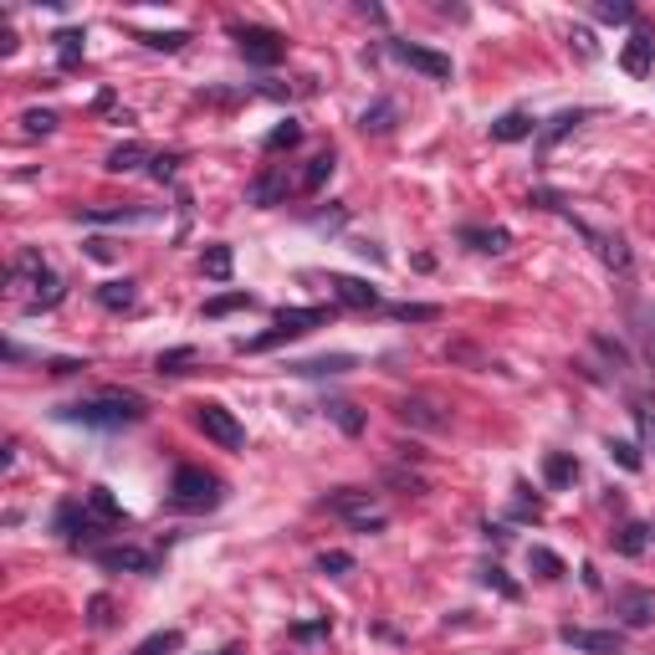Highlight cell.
Here are the masks:
<instances>
[{
	"mask_svg": "<svg viewBox=\"0 0 655 655\" xmlns=\"http://www.w3.org/2000/svg\"><path fill=\"white\" fill-rule=\"evenodd\" d=\"M389 52H395L405 67H415V72H425L430 82H451V57H441V52H430V47H415V41H389Z\"/></svg>",
	"mask_w": 655,
	"mask_h": 655,
	"instance_id": "9",
	"label": "cell"
},
{
	"mask_svg": "<svg viewBox=\"0 0 655 655\" xmlns=\"http://www.w3.org/2000/svg\"><path fill=\"white\" fill-rule=\"evenodd\" d=\"M609 456H620L625 471H640V451H635L630 441H609Z\"/></svg>",
	"mask_w": 655,
	"mask_h": 655,
	"instance_id": "41",
	"label": "cell"
},
{
	"mask_svg": "<svg viewBox=\"0 0 655 655\" xmlns=\"http://www.w3.org/2000/svg\"><path fill=\"white\" fill-rule=\"evenodd\" d=\"M282 195H287V174H282V169H267V174L251 185V200H256V205H277Z\"/></svg>",
	"mask_w": 655,
	"mask_h": 655,
	"instance_id": "20",
	"label": "cell"
},
{
	"mask_svg": "<svg viewBox=\"0 0 655 655\" xmlns=\"http://www.w3.org/2000/svg\"><path fill=\"white\" fill-rule=\"evenodd\" d=\"M180 645H185V635H180V630H159V635H149L144 645H134L128 655H174Z\"/></svg>",
	"mask_w": 655,
	"mask_h": 655,
	"instance_id": "23",
	"label": "cell"
},
{
	"mask_svg": "<svg viewBox=\"0 0 655 655\" xmlns=\"http://www.w3.org/2000/svg\"><path fill=\"white\" fill-rule=\"evenodd\" d=\"M236 308H256V297H251V292H226V297H210L200 313H205V318H226V313H236Z\"/></svg>",
	"mask_w": 655,
	"mask_h": 655,
	"instance_id": "24",
	"label": "cell"
},
{
	"mask_svg": "<svg viewBox=\"0 0 655 655\" xmlns=\"http://www.w3.org/2000/svg\"><path fill=\"white\" fill-rule=\"evenodd\" d=\"M62 420L87 425V430H123V425H139V420H144V400H139V395H98V400H77V405H62Z\"/></svg>",
	"mask_w": 655,
	"mask_h": 655,
	"instance_id": "1",
	"label": "cell"
},
{
	"mask_svg": "<svg viewBox=\"0 0 655 655\" xmlns=\"http://www.w3.org/2000/svg\"><path fill=\"white\" fill-rule=\"evenodd\" d=\"M292 635H297V640H318V635H328V620H323V625H297Z\"/></svg>",
	"mask_w": 655,
	"mask_h": 655,
	"instance_id": "47",
	"label": "cell"
},
{
	"mask_svg": "<svg viewBox=\"0 0 655 655\" xmlns=\"http://www.w3.org/2000/svg\"><path fill=\"white\" fill-rule=\"evenodd\" d=\"M328 287L338 292L343 308H379V292L369 282H359V277H328Z\"/></svg>",
	"mask_w": 655,
	"mask_h": 655,
	"instance_id": "14",
	"label": "cell"
},
{
	"mask_svg": "<svg viewBox=\"0 0 655 655\" xmlns=\"http://www.w3.org/2000/svg\"><path fill=\"white\" fill-rule=\"evenodd\" d=\"M650 538H655V528H650V522H625V528H620V538H615V548H620L625 558H640V553L650 548Z\"/></svg>",
	"mask_w": 655,
	"mask_h": 655,
	"instance_id": "17",
	"label": "cell"
},
{
	"mask_svg": "<svg viewBox=\"0 0 655 655\" xmlns=\"http://www.w3.org/2000/svg\"><path fill=\"white\" fill-rule=\"evenodd\" d=\"M144 159H149L144 144H118V149H108V169H118V174H123V169H139Z\"/></svg>",
	"mask_w": 655,
	"mask_h": 655,
	"instance_id": "27",
	"label": "cell"
},
{
	"mask_svg": "<svg viewBox=\"0 0 655 655\" xmlns=\"http://www.w3.org/2000/svg\"><path fill=\"white\" fill-rule=\"evenodd\" d=\"M318 569H323V574H348V569H354V553H323Z\"/></svg>",
	"mask_w": 655,
	"mask_h": 655,
	"instance_id": "39",
	"label": "cell"
},
{
	"mask_svg": "<svg viewBox=\"0 0 655 655\" xmlns=\"http://www.w3.org/2000/svg\"><path fill=\"white\" fill-rule=\"evenodd\" d=\"M395 318H410V323H425V318H435V308H420V302H400V308H389Z\"/></svg>",
	"mask_w": 655,
	"mask_h": 655,
	"instance_id": "42",
	"label": "cell"
},
{
	"mask_svg": "<svg viewBox=\"0 0 655 655\" xmlns=\"http://www.w3.org/2000/svg\"><path fill=\"white\" fill-rule=\"evenodd\" d=\"M594 348H599V354H604L609 364H615V369H630V354H625V343H620V338H609V333H594Z\"/></svg>",
	"mask_w": 655,
	"mask_h": 655,
	"instance_id": "32",
	"label": "cell"
},
{
	"mask_svg": "<svg viewBox=\"0 0 655 655\" xmlns=\"http://www.w3.org/2000/svg\"><path fill=\"white\" fill-rule=\"evenodd\" d=\"M21 123H26V134H52V128H57V113H47V108L36 113V108H31Z\"/></svg>",
	"mask_w": 655,
	"mask_h": 655,
	"instance_id": "38",
	"label": "cell"
},
{
	"mask_svg": "<svg viewBox=\"0 0 655 655\" xmlns=\"http://www.w3.org/2000/svg\"><path fill=\"white\" fill-rule=\"evenodd\" d=\"M200 267H205V277H215V282H226V277H231V246H205V256H200Z\"/></svg>",
	"mask_w": 655,
	"mask_h": 655,
	"instance_id": "25",
	"label": "cell"
},
{
	"mask_svg": "<svg viewBox=\"0 0 655 655\" xmlns=\"http://www.w3.org/2000/svg\"><path fill=\"white\" fill-rule=\"evenodd\" d=\"M620 67L630 72V77H650V67H655V36L650 31H635L625 47H620Z\"/></svg>",
	"mask_w": 655,
	"mask_h": 655,
	"instance_id": "11",
	"label": "cell"
},
{
	"mask_svg": "<svg viewBox=\"0 0 655 655\" xmlns=\"http://www.w3.org/2000/svg\"><path fill=\"white\" fill-rule=\"evenodd\" d=\"M236 47H241V57L251 67H277L287 57V41L277 31H267V26H241L236 31Z\"/></svg>",
	"mask_w": 655,
	"mask_h": 655,
	"instance_id": "6",
	"label": "cell"
},
{
	"mask_svg": "<svg viewBox=\"0 0 655 655\" xmlns=\"http://www.w3.org/2000/svg\"><path fill=\"white\" fill-rule=\"evenodd\" d=\"M82 507L93 512L98 522H123V507L113 502V492L108 487H87V497H82Z\"/></svg>",
	"mask_w": 655,
	"mask_h": 655,
	"instance_id": "19",
	"label": "cell"
},
{
	"mask_svg": "<svg viewBox=\"0 0 655 655\" xmlns=\"http://www.w3.org/2000/svg\"><path fill=\"white\" fill-rule=\"evenodd\" d=\"M98 302H103L108 313H128V308L139 302V292H134V282H103V287H98Z\"/></svg>",
	"mask_w": 655,
	"mask_h": 655,
	"instance_id": "18",
	"label": "cell"
},
{
	"mask_svg": "<svg viewBox=\"0 0 655 655\" xmlns=\"http://www.w3.org/2000/svg\"><path fill=\"white\" fill-rule=\"evenodd\" d=\"M195 425L205 430V441H215L221 451H241V446H246V425H241L221 400H200V405H195Z\"/></svg>",
	"mask_w": 655,
	"mask_h": 655,
	"instance_id": "5",
	"label": "cell"
},
{
	"mask_svg": "<svg viewBox=\"0 0 655 655\" xmlns=\"http://www.w3.org/2000/svg\"><path fill=\"white\" fill-rule=\"evenodd\" d=\"M57 57H62V67H77V57H82V31H57Z\"/></svg>",
	"mask_w": 655,
	"mask_h": 655,
	"instance_id": "34",
	"label": "cell"
},
{
	"mask_svg": "<svg viewBox=\"0 0 655 655\" xmlns=\"http://www.w3.org/2000/svg\"><path fill=\"white\" fill-rule=\"evenodd\" d=\"M98 563H103V569H113V574H154V558L144 548H103Z\"/></svg>",
	"mask_w": 655,
	"mask_h": 655,
	"instance_id": "12",
	"label": "cell"
},
{
	"mask_svg": "<svg viewBox=\"0 0 655 655\" xmlns=\"http://www.w3.org/2000/svg\"><path fill=\"white\" fill-rule=\"evenodd\" d=\"M333 169H338V159H333V149H323V154H313L308 159V169H302V190L308 195H318L328 180H333Z\"/></svg>",
	"mask_w": 655,
	"mask_h": 655,
	"instance_id": "16",
	"label": "cell"
},
{
	"mask_svg": "<svg viewBox=\"0 0 655 655\" xmlns=\"http://www.w3.org/2000/svg\"><path fill=\"white\" fill-rule=\"evenodd\" d=\"M569 221H574V215H569ZM574 231H579V236H589V241L599 246V256H604L615 272H630V246H625L620 236H599V231H594V226H584V221H574Z\"/></svg>",
	"mask_w": 655,
	"mask_h": 655,
	"instance_id": "13",
	"label": "cell"
},
{
	"mask_svg": "<svg viewBox=\"0 0 655 655\" xmlns=\"http://www.w3.org/2000/svg\"><path fill=\"white\" fill-rule=\"evenodd\" d=\"M323 507H328L333 517H343L354 533H379V528H384V507H379V497L364 492V487H338V492H328Z\"/></svg>",
	"mask_w": 655,
	"mask_h": 655,
	"instance_id": "2",
	"label": "cell"
},
{
	"mask_svg": "<svg viewBox=\"0 0 655 655\" xmlns=\"http://www.w3.org/2000/svg\"><path fill=\"white\" fill-rule=\"evenodd\" d=\"M297 139H302V123H292V118H287V123H277V128H272V134H267V144H261V149H267V154H277V149H292Z\"/></svg>",
	"mask_w": 655,
	"mask_h": 655,
	"instance_id": "29",
	"label": "cell"
},
{
	"mask_svg": "<svg viewBox=\"0 0 655 655\" xmlns=\"http://www.w3.org/2000/svg\"><path fill=\"white\" fill-rule=\"evenodd\" d=\"M635 333H640V348H645V364L655 369V313L650 308H635Z\"/></svg>",
	"mask_w": 655,
	"mask_h": 655,
	"instance_id": "28",
	"label": "cell"
},
{
	"mask_svg": "<svg viewBox=\"0 0 655 655\" xmlns=\"http://www.w3.org/2000/svg\"><path fill=\"white\" fill-rule=\"evenodd\" d=\"M558 640L569 650H584V655H620L625 650V635L620 630H584V625H563Z\"/></svg>",
	"mask_w": 655,
	"mask_h": 655,
	"instance_id": "8",
	"label": "cell"
},
{
	"mask_svg": "<svg viewBox=\"0 0 655 655\" xmlns=\"http://www.w3.org/2000/svg\"><path fill=\"white\" fill-rule=\"evenodd\" d=\"M615 615H620L625 630L655 625V589H620V594H615Z\"/></svg>",
	"mask_w": 655,
	"mask_h": 655,
	"instance_id": "10",
	"label": "cell"
},
{
	"mask_svg": "<svg viewBox=\"0 0 655 655\" xmlns=\"http://www.w3.org/2000/svg\"><path fill=\"white\" fill-rule=\"evenodd\" d=\"M528 563L543 574V579H563V558L558 553H548V548H528Z\"/></svg>",
	"mask_w": 655,
	"mask_h": 655,
	"instance_id": "31",
	"label": "cell"
},
{
	"mask_svg": "<svg viewBox=\"0 0 655 655\" xmlns=\"http://www.w3.org/2000/svg\"><path fill=\"white\" fill-rule=\"evenodd\" d=\"M548 482H553V487L579 482V461H574V456H563V451H553V456H548Z\"/></svg>",
	"mask_w": 655,
	"mask_h": 655,
	"instance_id": "26",
	"label": "cell"
},
{
	"mask_svg": "<svg viewBox=\"0 0 655 655\" xmlns=\"http://www.w3.org/2000/svg\"><path fill=\"white\" fill-rule=\"evenodd\" d=\"M169 492H174V507H185V512H210V507H221V482H215L210 471H200V466H180L174 471V482H169Z\"/></svg>",
	"mask_w": 655,
	"mask_h": 655,
	"instance_id": "4",
	"label": "cell"
},
{
	"mask_svg": "<svg viewBox=\"0 0 655 655\" xmlns=\"http://www.w3.org/2000/svg\"><path fill=\"white\" fill-rule=\"evenodd\" d=\"M533 128H538V123H533L528 113H502V118L492 123V139H497V144H517V139H533Z\"/></svg>",
	"mask_w": 655,
	"mask_h": 655,
	"instance_id": "15",
	"label": "cell"
},
{
	"mask_svg": "<svg viewBox=\"0 0 655 655\" xmlns=\"http://www.w3.org/2000/svg\"><path fill=\"white\" fill-rule=\"evenodd\" d=\"M154 180H169V174H174V154H154Z\"/></svg>",
	"mask_w": 655,
	"mask_h": 655,
	"instance_id": "44",
	"label": "cell"
},
{
	"mask_svg": "<svg viewBox=\"0 0 655 655\" xmlns=\"http://www.w3.org/2000/svg\"><path fill=\"white\" fill-rule=\"evenodd\" d=\"M389 128H395V103H374L364 113V134H389Z\"/></svg>",
	"mask_w": 655,
	"mask_h": 655,
	"instance_id": "30",
	"label": "cell"
},
{
	"mask_svg": "<svg viewBox=\"0 0 655 655\" xmlns=\"http://www.w3.org/2000/svg\"><path fill=\"white\" fill-rule=\"evenodd\" d=\"M328 318H333L328 308H282L267 333L251 338V343H241V354H267V348H277V343H287V338H297V333H313V328L328 323Z\"/></svg>",
	"mask_w": 655,
	"mask_h": 655,
	"instance_id": "3",
	"label": "cell"
},
{
	"mask_svg": "<svg viewBox=\"0 0 655 655\" xmlns=\"http://www.w3.org/2000/svg\"><path fill=\"white\" fill-rule=\"evenodd\" d=\"M635 420H640V430L655 441V405H645V400H635Z\"/></svg>",
	"mask_w": 655,
	"mask_h": 655,
	"instance_id": "43",
	"label": "cell"
},
{
	"mask_svg": "<svg viewBox=\"0 0 655 655\" xmlns=\"http://www.w3.org/2000/svg\"><path fill=\"white\" fill-rule=\"evenodd\" d=\"M348 369H354V359H348V354H333V359H302V364H292V374H348Z\"/></svg>",
	"mask_w": 655,
	"mask_h": 655,
	"instance_id": "22",
	"label": "cell"
},
{
	"mask_svg": "<svg viewBox=\"0 0 655 655\" xmlns=\"http://www.w3.org/2000/svg\"><path fill=\"white\" fill-rule=\"evenodd\" d=\"M599 21H635V6H625V0H604V6H594Z\"/></svg>",
	"mask_w": 655,
	"mask_h": 655,
	"instance_id": "37",
	"label": "cell"
},
{
	"mask_svg": "<svg viewBox=\"0 0 655 655\" xmlns=\"http://www.w3.org/2000/svg\"><path fill=\"white\" fill-rule=\"evenodd\" d=\"M139 41H144V47H154V52H180L190 36L185 31H164V36H139Z\"/></svg>",
	"mask_w": 655,
	"mask_h": 655,
	"instance_id": "36",
	"label": "cell"
},
{
	"mask_svg": "<svg viewBox=\"0 0 655 655\" xmlns=\"http://www.w3.org/2000/svg\"><path fill=\"white\" fill-rule=\"evenodd\" d=\"M487 584H497L507 599H517V584H507V579H502V569H487Z\"/></svg>",
	"mask_w": 655,
	"mask_h": 655,
	"instance_id": "45",
	"label": "cell"
},
{
	"mask_svg": "<svg viewBox=\"0 0 655 655\" xmlns=\"http://www.w3.org/2000/svg\"><path fill=\"white\" fill-rule=\"evenodd\" d=\"M108 620H113V615H108V599H93V625L108 630Z\"/></svg>",
	"mask_w": 655,
	"mask_h": 655,
	"instance_id": "46",
	"label": "cell"
},
{
	"mask_svg": "<svg viewBox=\"0 0 655 655\" xmlns=\"http://www.w3.org/2000/svg\"><path fill=\"white\" fill-rule=\"evenodd\" d=\"M579 118H584V113H558V118H553V128H548V134H543V149H548L553 139H563V134H569V128H574Z\"/></svg>",
	"mask_w": 655,
	"mask_h": 655,
	"instance_id": "40",
	"label": "cell"
},
{
	"mask_svg": "<svg viewBox=\"0 0 655 655\" xmlns=\"http://www.w3.org/2000/svg\"><path fill=\"white\" fill-rule=\"evenodd\" d=\"M328 415H333V420H338L348 435H359V430H364V415H359L354 405H343V400H338V405H328Z\"/></svg>",
	"mask_w": 655,
	"mask_h": 655,
	"instance_id": "35",
	"label": "cell"
},
{
	"mask_svg": "<svg viewBox=\"0 0 655 655\" xmlns=\"http://www.w3.org/2000/svg\"><path fill=\"white\" fill-rule=\"evenodd\" d=\"M195 364V348H169V354H159V374H185Z\"/></svg>",
	"mask_w": 655,
	"mask_h": 655,
	"instance_id": "33",
	"label": "cell"
},
{
	"mask_svg": "<svg viewBox=\"0 0 655 655\" xmlns=\"http://www.w3.org/2000/svg\"><path fill=\"white\" fill-rule=\"evenodd\" d=\"M395 415H400L410 430H430V435H441V430L451 425V410H446L441 400H430V395H405V400L395 405Z\"/></svg>",
	"mask_w": 655,
	"mask_h": 655,
	"instance_id": "7",
	"label": "cell"
},
{
	"mask_svg": "<svg viewBox=\"0 0 655 655\" xmlns=\"http://www.w3.org/2000/svg\"><path fill=\"white\" fill-rule=\"evenodd\" d=\"M461 241H466L471 251H492V256L512 246V236H507V231H497V226H492V231H476V226H466V231H461Z\"/></svg>",
	"mask_w": 655,
	"mask_h": 655,
	"instance_id": "21",
	"label": "cell"
}]
</instances>
